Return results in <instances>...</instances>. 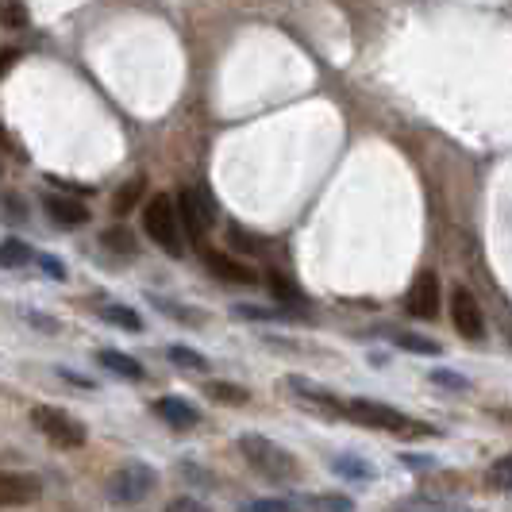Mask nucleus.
<instances>
[{
    "label": "nucleus",
    "mask_w": 512,
    "mask_h": 512,
    "mask_svg": "<svg viewBox=\"0 0 512 512\" xmlns=\"http://www.w3.org/2000/svg\"><path fill=\"white\" fill-rule=\"evenodd\" d=\"M239 451H243V459L251 462L262 478H270V482H293V478L301 474L297 459L266 436H255V432H251V436H243L239 439Z\"/></svg>",
    "instance_id": "obj_2"
},
{
    "label": "nucleus",
    "mask_w": 512,
    "mask_h": 512,
    "mask_svg": "<svg viewBox=\"0 0 512 512\" xmlns=\"http://www.w3.org/2000/svg\"><path fill=\"white\" fill-rule=\"evenodd\" d=\"M170 512H208L201 501H193V497H178L174 505H170Z\"/></svg>",
    "instance_id": "obj_28"
},
{
    "label": "nucleus",
    "mask_w": 512,
    "mask_h": 512,
    "mask_svg": "<svg viewBox=\"0 0 512 512\" xmlns=\"http://www.w3.org/2000/svg\"><path fill=\"white\" fill-rule=\"evenodd\" d=\"M208 397L220 401V405H247V389H239V385L231 382H212L208 385Z\"/></svg>",
    "instance_id": "obj_17"
},
{
    "label": "nucleus",
    "mask_w": 512,
    "mask_h": 512,
    "mask_svg": "<svg viewBox=\"0 0 512 512\" xmlns=\"http://www.w3.org/2000/svg\"><path fill=\"white\" fill-rule=\"evenodd\" d=\"M47 212H51L54 224H66V228L89 224V208L74 201V197H47Z\"/></svg>",
    "instance_id": "obj_12"
},
{
    "label": "nucleus",
    "mask_w": 512,
    "mask_h": 512,
    "mask_svg": "<svg viewBox=\"0 0 512 512\" xmlns=\"http://www.w3.org/2000/svg\"><path fill=\"white\" fill-rule=\"evenodd\" d=\"M335 474H343V478H362V482H370V466L359 459H335Z\"/></svg>",
    "instance_id": "obj_22"
},
{
    "label": "nucleus",
    "mask_w": 512,
    "mask_h": 512,
    "mask_svg": "<svg viewBox=\"0 0 512 512\" xmlns=\"http://www.w3.org/2000/svg\"><path fill=\"white\" fill-rule=\"evenodd\" d=\"M101 366L112 370V374H120V378H131V382L143 378V366L131 359V355H120V351H101Z\"/></svg>",
    "instance_id": "obj_14"
},
{
    "label": "nucleus",
    "mask_w": 512,
    "mask_h": 512,
    "mask_svg": "<svg viewBox=\"0 0 512 512\" xmlns=\"http://www.w3.org/2000/svg\"><path fill=\"white\" fill-rule=\"evenodd\" d=\"M397 512H474V509L451 505V501H409V505H401Z\"/></svg>",
    "instance_id": "obj_21"
},
{
    "label": "nucleus",
    "mask_w": 512,
    "mask_h": 512,
    "mask_svg": "<svg viewBox=\"0 0 512 512\" xmlns=\"http://www.w3.org/2000/svg\"><path fill=\"white\" fill-rule=\"evenodd\" d=\"M486 482L493 489H512V455H505V459H497L489 466Z\"/></svg>",
    "instance_id": "obj_19"
},
{
    "label": "nucleus",
    "mask_w": 512,
    "mask_h": 512,
    "mask_svg": "<svg viewBox=\"0 0 512 512\" xmlns=\"http://www.w3.org/2000/svg\"><path fill=\"white\" fill-rule=\"evenodd\" d=\"M0 24H4V27H24L27 24L24 0H4V4H0Z\"/></svg>",
    "instance_id": "obj_20"
},
{
    "label": "nucleus",
    "mask_w": 512,
    "mask_h": 512,
    "mask_svg": "<svg viewBox=\"0 0 512 512\" xmlns=\"http://www.w3.org/2000/svg\"><path fill=\"white\" fill-rule=\"evenodd\" d=\"M104 247H108V251H120V255H135V239H131L128 228L104 231Z\"/></svg>",
    "instance_id": "obj_18"
},
{
    "label": "nucleus",
    "mask_w": 512,
    "mask_h": 512,
    "mask_svg": "<svg viewBox=\"0 0 512 512\" xmlns=\"http://www.w3.org/2000/svg\"><path fill=\"white\" fill-rule=\"evenodd\" d=\"M451 320H455L459 335H466V339H482V335H486L482 305L474 301V293H470L466 285H459V289L451 293Z\"/></svg>",
    "instance_id": "obj_8"
},
{
    "label": "nucleus",
    "mask_w": 512,
    "mask_h": 512,
    "mask_svg": "<svg viewBox=\"0 0 512 512\" xmlns=\"http://www.w3.org/2000/svg\"><path fill=\"white\" fill-rule=\"evenodd\" d=\"M308 505L324 512H351V501H347V497H308Z\"/></svg>",
    "instance_id": "obj_25"
},
{
    "label": "nucleus",
    "mask_w": 512,
    "mask_h": 512,
    "mask_svg": "<svg viewBox=\"0 0 512 512\" xmlns=\"http://www.w3.org/2000/svg\"><path fill=\"white\" fill-rule=\"evenodd\" d=\"M208 270L220 278V282H231V285H255L258 274L247 266V262H239V258H228V255H216V251H208L205 255Z\"/></svg>",
    "instance_id": "obj_10"
},
{
    "label": "nucleus",
    "mask_w": 512,
    "mask_h": 512,
    "mask_svg": "<svg viewBox=\"0 0 512 512\" xmlns=\"http://www.w3.org/2000/svg\"><path fill=\"white\" fill-rule=\"evenodd\" d=\"M178 224L181 231L189 235V239H201L212 224H216V208H212V201H208V193H201V189H181L178 193Z\"/></svg>",
    "instance_id": "obj_5"
},
{
    "label": "nucleus",
    "mask_w": 512,
    "mask_h": 512,
    "mask_svg": "<svg viewBox=\"0 0 512 512\" xmlns=\"http://www.w3.org/2000/svg\"><path fill=\"white\" fill-rule=\"evenodd\" d=\"M143 228H147V235H151L166 255L174 258L185 255V235H181V224H178V208H174V201L166 193H158L154 201H147V208H143Z\"/></svg>",
    "instance_id": "obj_3"
},
{
    "label": "nucleus",
    "mask_w": 512,
    "mask_h": 512,
    "mask_svg": "<svg viewBox=\"0 0 512 512\" xmlns=\"http://www.w3.org/2000/svg\"><path fill=\"white\" fill-rule=\"evenodd\" d=\"M154 412L170 424V428H178V432H185V428H193L197 420H201V412L193 409L189 401H181V397H162V401H154Z\"/></svg>",
    "instance_id": "obj_11"
},
{
    "label": "nucleus",
    "mask_w": 512,
    "mask_h": 512,
    "mask_svg": "<svg viewBox=\"0 0 512 512\" xmlns=\"http://www.w3.org/2000/svg\"><path fill=\"white\" fill-rule=\"evenodd\" d=\"M247 512H297V509H293L289 501H255Z\"/></svg>",
    "instance_id": "obj_27"
},
{
    "label": "nucleus",
    "mask_w": 512,
    "mask_h": 512,
    "mask_svg": "<svg viewBox=\"0 0 512 512\" xmlns=\"http://www.w3.org/2000/svg\"><path fill=\"white\" fill-rule=\"evenodd\" d=\"M397 343L405 347V351H420V355H436L439 343H432V339H424V335H397Z\"/></svg>",
    "instance_id": "obj_23"
},
{
    "label": "nucleus",
    "mask_w": 512,
    "mask_h": 512,
    "mask_svg": "<svg viewBox=\"0 0 512 512\" xmlns=\"http://www.w3.org/2000/svg\"><path fill=\"white\" fill-rule=\"evenodd\" d=\"M151 489H154V470L151 466H143V462H128V466H120V470L112 474V482H108L112 501H124V505L143 501Z\"/></svg>",
    "instance_id": "obj_6"
},
{
    "label": "nucleus",
    "mask_w": 512,
    "mask_h": 512,
    "mask_svg": "<svg viewBox=\"0 0 512 512\" xmlns=\"http://www.w3.org/2000/svg\"><path fill=\"white\" fill-rule=\"evenodd\" d=\"M101 316L108 324H120L124 332H143V320H139V312L135 308H124V305H104Z\"/></svg>",
    "instance_id": "obj_16"
},
{
    "label": "nucleus",
    "mask_w": 512,
    "mask_h": 512,
    "mask_svg": "<svg viewBox=\"0 0 512 512\" xmlns=\"http://www.w3.org/2000/svg\"><path fill=\"white\" fill-rule=\"evenodd\" d=\"M39 258V266H43V270H47V274H51V278H58V282H62V278H66V266H62V262H58V258H51V255H35Z\"/></svg>",
    "instance_id": "obj_26"
},
{
    "label": "nucleus",
    "mask_w": 512,
    "mask_h": 512,
    "mask_svg": "<svg viewBox=\"0 0 512 512\" xmlns=\"http://www.w3.org/2000/svg\"><path fill=\"white\" fill-rule=\"evenodd\" d=\"M170 359L178 362V366H189V370H205L208 362L197 355V351H189V347H170Z\"/></svg>",
    "instance_id": "obj_24"
},
{
    "label": "nucleus",
    "mask_w": 512,
    "mask_h": 512,
    "mask_svg": "<svg viewBox=\"0 0 512 512\" xmlns=\"http://www.w3.org/2000/svg\"><path fill=\"white\" fill-rule=\"evenodd\" d=\"M43 493L39 478L16 474V470H0V505H31Z\"/></svg>",
    "instance_id": "obj_9"
},
{
    "label": "nucleus",
    "mask_w": 512,
    "mask_h": 512,
    "mask_svg": "<svg viewBox=\"0 0 512 512\" xmlns=\"http://www.w3.org/2000/svg\"><path fill=\"white\" fill-rule=\"evenodd\" d=\"M335 412H339V416H351L355 424H366V428H382V432H393V436H432V428H424V424H412L405 412L389 409V405H382V401H366V397L335 401Z\"/></svg>",
    "instance_id": "obj_1"
},
{
    "label": "nucleus",
    "mask_w": 512,
    "mask_h": 512,
    "mask_svg": "<svg viewBox=\"0 0 512 512\" xmlns=\"http://www.w3.org/2000/svg\"><path fill=\"white\" fill-rule=\"evenodd\" d=\"M143 193H147V178H139V174L128 178L116 189V197H112V212H116V216H128L131 208L143 201Z\"/></svg>",
    "instance_id": "obj_13"
},
{
    "label": "nucleus",
    "mask_w": 512,
    "mask_h": 512,
    "mask_svg": "<svg viewBox=\"0 0 512 512\" xmlns=\"http://www.w3.org/2000/svg\"><path fill=\"white\" fill-rule=\"evenodd\" d=\"M439 301H443V289H439V278L432 270H420L409 285V297H405V308H409L416 320H432L439 312Z\"/></svg>",
    "instance_id": "obj_7"
},
{
    "label": "nucleus",
    "mask_w": 512,
    "mask_h": 512,
    "mask_svg": "<svg viewBox=\"0 0 512 512\" xmlns=\"http://www.w3.org/2000/svg\"><path fill=\"white\" fill-rule=\"evenodd\" d=\"M16 62H20V51H16V47H8V51L0 54V77L8 74V70H12Z\"/></svg>",
    "instance_id": "obj_30"
},
{
    "label": "nucleus",
    "mask_w": 512,
    "mask_h": 512,
    "mask_svg": "<svg viewBox=\"0 0 512 512\" xmlns=\"http://www.w3.org/2000/svg\"><path fill=\"white\" fill-rule=\"evenodd\" d=\"M432 382H436V385H455V389H466V382H462L459 374H447V370H436V374H432Z\"/></svg>",
    "instance_id": "obj_29"
},
{
    "label": "nucleus",
    "mask_w": 512,
    "mask_h": 512,
    "mask_svg": "<svg viewBox=\"0 0 512 512\" xmlns=\"http://www.w3.org/2000/svg\"><path fill=\"white\" fill-rule=\"evenodd\" d=\"M31 424L51 439L54 447H62V451H74V447L85 443L81 420H74L70 412H62V409H51V405H35V409H31Z\"/></svg>",
    "instance_id": "obj_4"
},
{
    "label": "nucleus",
    "mask_w": 512,
    "mask_h": 512,
    "mask_svg": "<svg viewBox=\"0 0 512 512\" xmlns=\"http://www.w3.org/2000/svg\"><path fill=\"white\" fill-rule=\"evenodd\" d=\"M31 258H35V251H31V247H24L20 239H8V243H0V266H8V270L31 266Z\"/></svg>",
    "instance_id": "obj_15"
}]
</instances>
